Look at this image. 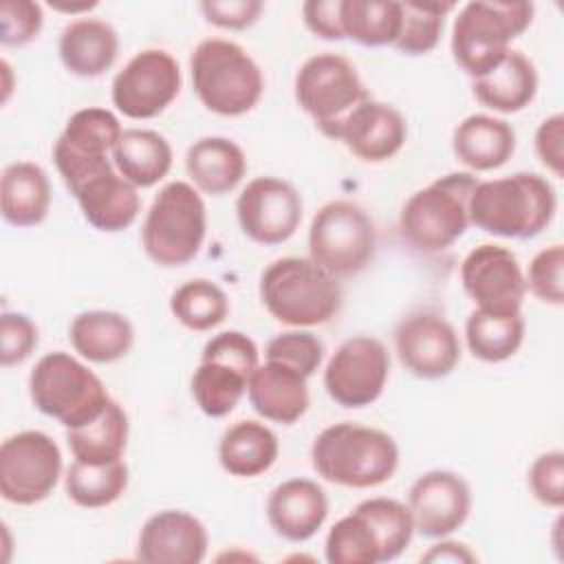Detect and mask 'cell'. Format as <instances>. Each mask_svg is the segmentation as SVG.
<instances>
[{"instance_id":"5","label":"cell","mask_w":564,"mask_h":564,"mask_svg":"<svg viewBox=\"0 0 564 564\" xmlns=\"http://www.w3.org/2000/svg\"><path fill=\"white\" fill-rule=\"evenodd\" d=\"M476 183L471 172H449L416 189L399 214L401 238L423 253L452 247L469 227V196Z\"/></svg>"},{"instance_id":"45","label":"cell","mask_w":564,"mask_h":564,"mask_svg":"<svg viewBox=\"0 0 564 564\" xmlns=\"http://www.w3.org/2000/svg\"><path fill=\"white\" fill-rule=\"evenodd\" d=\"M0 20V42L4 46H24L33 42L42 31V4L33 0H2Z\"/></svg>"},{"instance_id":"48","label":"cell","mask_w":564,"mask_h":564,"mask_svg":"<svg viewBox=\"0 0 564 564\" xmlns=\"http://www.w3.org/2000/svg\"><path fill=\"white\" fill-rule=\"evenodd\" d=\"M302 20L315 37L330 42L346 40L341 29V0H306L302 4Z\"/></svg>"},{"instance_id":"37","label":"cell","mask_w":564,"mask_h":564,"mask_svg":"<svg viewBox=\"0 0 564 564\" xmlns=\"http://www.w3.org/2000/svg\"><path fill=\"white\" fill-rule=\"evenodd\" d=\"M170 311L178 324L205 333L220 326L229 315V297L216 282L194 278L183 282L170 297Z\"/></svg>"},{"instance_id":"4","label":"cell","mask_w":564,"mask_h":564,"mask_svg":"<svg viewBox=\"0 0 564 564\" xmlns=\"http://www.w3.org/2000/svg\"><path fill=\"white\" fill-rule=\"evenodd\" d=\"M189 75L198 101L220 117L253 110L264 93L258 62L236 42L207 37L189 55Z\"/></svg>"},{"instance_id":"8","label":"cell","mask_w":564,"mask_h":564,"mask_svg":"<svg viewBox=\"0 0 564 564\" xmlns=\"http://www.w3.org/2000/svg\"><path fill=\"white\" fill-rule=\"evenodd\" d=\"M29 394L42 414L66 430L93 421L110 401L104 381L82 359L64 350L37 359L29 375Z\"/></svg>"},{"instance_id":"36","label":"cell","mask_w":564,"mask_h":564,"mask_svg":"<svg viewBox=\"0 0 564 564\" xmlns=\"http://www.w3.org/2000/svg\"><path fill=\"white\" fill-rule=\"evenodd\" d=\"M344 37L361 46H392L401 29L397 0H341Z\"/></svg>"},{"instance_id":"20","label":"cell","mask_w":564,"mask_h":564,"mask_svg":"<svg viewBox=\"0 0 564 564\" xmlns=\"http://www.w3.org/2000/svg\"><path fill=\"white\" fill-rule=\"evenodd\" d=\"M209 546L205 524L183 511L163 509L152 513L137 540V560L145 564H198Z\"/></svg>"},{"instance_id":"39","label":"cell","mask_w":564,"mask_h":564,"mask_svg":"<svg viewBox=\"0 0 564 564\" xmlns=\"http://www.w3.org/2000/svg\"><path fill=\"white\" fill-rule=\"evenodd\" d=\"M452 2H423V0H405L401 2V29L399 37L392 44L399 53L419 57L427 55L436 48L445 15L454 11Z\"/></svg>"},{"instance_id":"50","label":"cell","mask_w":564,"mask_h":564,"mask_svg":"<svg viewBox=\"0 0 564 564\" xmlns=\"http://www.w3.org/2000/svg\"><path fill=\"white\" fill-rule=\"evenodd\" d=\"M48 4H51V9L62 11V13H70V15L82 13V11H90V9L97 7V2H88V0H84V2H62V0H53V2H48Z\"/></svg>"},{"instance_id":"43","label":"cell","mask_w":564,"mask_h":564,"mask_svg":"<svg viewBox=\"0 0 564 564\" xmlns=\"http://www.w3.org/2000/svg\"><path fill=\"white\" fill-rule=\"evenodd\" d=\"M40 335L33 319L18 311H4L0 317V364L13 368L24 364L37 348Z\"/></svg>"},{"instance_id":"2","label":"cell","mask_w":564,"mask_h":564,"mask_svg":"<svg viewBox=\"0 0 564 564\" xmlns=\"http://www.w3.org/2000/svg\"><path fill=\"white\" fill-rule=\"evenodd\" d=\"M311 465L326 482L370 489L394 476L399 467V445L379 427L341 421L324 427L313 438Z\"/></svg>"},{"instance_id":"42","label":"cell","mask_w":564,"mask_h":564,"mask_svg":"<svg viewBox=\"0 0 564 564\" xmlns=\"http://www.w3.org/2000/svg\"><path fill=\"white\" fill-rule=\"evenodd\" d=\"M564 247L560 242L540 249L524 273L527 291L542 304L562 306L564 302Z\"/></svg>"},{"instance_id":"16","label":"cell","mask_w":564,"mask_h":564,"mask_svg":"<svg viewBox=\"0 0 564 564\" xmlns=\"http://www.w3.org/2000/svg\"><path fill=\"white\" fill-rule=\"evenodd\" d=\"M302 194L284 178L256 176L236 198L242 234L264 247L286 242L302 223Z\"/></svg>"},{"instance_id":"21","label":"cell","mask_w":564,"mask_h":564,"mask_svg":"<svg viewBox=\"0 0 564 564\" xmlns=\"http://www.w3.org/2000/svg\"><path fill=\"white\" fill-rule=\"evenodd\" d=\"M408 137L405 117L386 101L366 99L337 128L339 141L366 163H383L399 154Z\"/></svg>"},{"instance_id":"34","label":"cell","mask_w":564,"mask_h":564,"mask_svg":"<svg viewBox=\"0 0 564 564\" xmlns=\"http://www.w3.org/2000/svg\"><path fill=\"white\" fill-rule=\"evenodd\" d=\"M524 341L522 313L474 308L465 322V344L471 357L485 364L511 359Z\"/></svg>"},{"instance_id":"22","label":"cell","mask_w":564,"mask_h":564,"mask_svg":"<svg viewBox=\"0 0 564 564\" xmlns=\"http://www.w3.org/2000/svg\"><path fill=\"white\" fill-rule=\"evenodd\" d=\"M328 518V496L311 478H289L267 498V520L275 535L300 544L311 540Z\"/></svg>"},{"instance_id":"10","label":"cell","mask_w":564,"mask_h":564,"mask_svg":"<svg viewBox=\"0 0 564 564\" xmlns=\"http://www.w3.org/2000/svg\"><path fill=\"white\" fill-rule=\"evenodd\" d=\"M260 364L256 341L240 330H223L207 339L192 375V397L209 419H223L247 394V381Z\"/></svg>"},{"instance_id":"31","label":"cell","mask_w":564,"mask_h":564,"mask_svg":"<svg viewBox=\"0 0 564 564\" xmlns=\"http://www.w3.org/2000/svg\"><path fill=\"white\" fill-rule=\"evenodd\" d=\"M280 456L275 432L253 419L229 425L218 441V463L236 478H256L269 471Z\"/></svg>"},{"instance_id":"44","label":"cell","mask_w":564,"mask_h":564,"mask_svg":"<svg viewBox=\"0 0 564 564\" xmlns=\"http://www.w3.org/2000/svg\"><path fill=\"white\" fill-rule=\"evenodd\" d=\"M529 489L538 502L551 509H562L564 505V452L549 449L540 454L527 474Z\"/></svg>"},{"instance_id":"15","label":"cell","mask_w":564,"mask_h":564,"mask_svg":"<svg viewBox=\"0 0 564 564\" xmlns=\"http://www.w3.org/2000/svg\"><path fill=\"white\" fill-rule=\"evenodd\" d=\"M181 93V66L163 48H143L128 59L110 86L112 106L128 119L159 117Z\"/></svg>"},{"instance_id":"17","label":"cell","mask_w":564,"mask_h":564,"mask_svg":"<svg viewBox=\"0 0 564 564\" xmlns=\"http://www.w3.org/2000/svg\"><path fill=\"white\" fill-rule=\"evenodd\" d=\"M394 352L410 375L434 381L456 370L460 361V339L443 315L416 311L397 324Z\"/></svg>"},{"instance_id":"13","label":"cell","mask_w":564,"mask_h":564,"mask_svg":"<svg viewBox=\"0 0 564 564\" xmlns=\"http://www.w3.org/2000/svg\"><path fill=\"white\" fill-rule=\"evenodd\" d=\"M62 476V452L40 430L11 434L0 445V496L18 507L46 500Z\"/></svg>"},{"instance_id":"35","label":"cell","mask_w":564,"mask_h":564,"mask_svg":"<svg viewBox=\"0 0 564 564\" xmlns=\"http://www.w3.org/2000/svg\"><path fill=\"white\" fill-rule=\"evenodd\" d=\"M130 471L121 460L88 465L73 460L64 476V489L70 502L84 509H101L112 505L128 489Z\"/></svg>"},{"instance_id":"27","label":"cell","mask_w":564,"mask_h":564,"mask_svg":"<svg viewBox=\"0 0 564 564\" xmlns=\"http://www.w3.org/2000/svg\"><path fill=\"white\" fill-rule=\"evenodd\" d=\"M185 172L200 194L223 196L242 183L247 156L242 148L227 137H203L187 148Z\"/></svg>"},{"instance_id":"46","label":"cell","mask_w":564,"mask_h":564,"mask_svg":"<svg viewBox=\"0 0 564 564\" xmlns=\"http://www.w3.org/2000/svg\"><path fill=\"white\" fill-rule=\"evenodd\" d=\"M200 11L218 29L242 31L258 22L264 4L260 0H205L200 2Z\"/></svg>"},{"instance_id":"11","label":"cell","mask_w":564,"mask_h":564,"mask_svg":"<svg viewBox=\"0 0 564 564\" xmlns=\"http://www.w3.org/2000/svg\"><path fill=\"white\" fill-rule=\"evenodd\" d=\"M293 93L297 106L328 139H335L341 121L370 99L355 64L337 53H317L304 59L295 73Z\"/></svg>"},{"instance_id":"41","label":"cell","mask_w":564,"mask_h":564,"mask_svg":"<svg viewBox=\"0 0 564 564\" xmlns=\"http://www.w3.org/2000/svg\"><path fill=\"white\" fill-rule=\"evenodd\" d=\"M264 359H273L284 366H291L293 370H297L300 375L311 379L317 372V368L322 366L324 344L311 330H302V328L286 330V333L275 335L267 344Z\"/></svg>"},{"instance_id":"33","label":"cell","mask_w":564,"mask_h":564,"mask_svg":"<svg viewBox=\"0 0 564 564\" xmlns=\"http://www.w3.org/2000/svg\"><path fill=\"white\" fill-rule=\"evenodd\" d=\"M128 434V414L115 399H110L99 416L79 427L66 430V443L75 460L104 465L123 458Z\"/></svg>"},{"instance_id":"25","label":"cell","mask_w":564,"mask_h":564,"mask_svg":"<svg viewBox=\"0 0 564 564\" xmlns=\"http://www.w3.org/2000/svg\"><path fill=\"white\" fill-rule=\"evenodd\" d=\"M454 156L474 174L502 167L516 152V130L491 115L465 117L452 134Z\"/></svg>"},{"instance_id":"29","label":"cell","mask_w":564,"mask_h":564,"mask_svg":"<svg viewBox=\"0 0 564 564\" xmlns=\"http://www.w3.org/2000/svg\"><path fill=\"white\" fill-rule=\"evenodd\" d=\"M51 209V183L33 161H15L2 170L0 212L4 223L24 229L46 220Z\"/></svg>"},{"instance_id":"9","label":"cell","mask_w":564,"mask_h":564,"mask_svg":"<svg viewBox=\"0 0 564 564\" xmlns=\"http://www.w3.org/2000/svg\"><path fill=\"white\" fill-rule=\"evenodd\" d=\"M377 229L370 214L346 198L324 203L308 227V258L330 275L361 273L375 258Z\"/></svg>"},{"instance_id":"38","label":"cell","mask_w":564,"mask_h":564,"mask_svg":"<svg viewBox=\"0 0 564 564\" xmlns=\"http://www.w3.org/2000/svg\"><path fill=\"white\" fill-rule=\"evenodd\" d=\"M324 557L328 564H379L381 542L370 520L355 507L326 533Z\"/></svg>"},{"instance_id":"30","label":"cell","mask_w":564,"mask_h":564,"mask_svg":"<svg viewBox=\"0 0 564 564\" xmlns=\"http://www.w3.org/2000/svg\"><path fill=\"white\" fill-rule=\"evenodd\" d=\"M73 350L90 364H115L123 359L134 344L132 322L117 311H84L68 326Z\"/></svg>"},{"instance_id":"40","label":"cell","mask_w":564,"mask_h":564,"mask_svg":"<svg viewBox=\"0 0 564 564\" xmlns=\"http://www.w3.org/2000/svg\"><path fill=\"white\" fill-rule=\"evenodd\" d=\"M357 509L370 520L381 542L383 562L397 560L412 542L414 520L405 502L394 498H368L357 505Z\"/></svg>"},{"instance_id":"6","label":"cell","mask_w":564,"mask_h":564,"mask_svg":"<svg viewBox=\"0 0 564 564\" xmlns=\"http://www.w3.org/2000/svg\"><path fill=\"white\" fill-rule=\"evenodd\" d=\"M531 2H467L452 26V57L471 79L496 68L533 22Z\"/></svg>"},{"instance_id":"28","label":"cell","mask_w":564,"mask_h":564,"mask_svg":"<svg viewBox=\"0 0 564 564\" xmlns=\"http://www.w3.org/2000/svg\"><path fill=\"white\" fill-rule=\"evenodd\" d=\"M471 93L478 104L494 112H520L538 95L535 64L522 51L511 48L496 68L471 79Z\"/></svg>"},{"instance_id":"49","label":"cell","mask_w":564,"mask_h":564,"mask_svg":"<svg viewBox=\"0 0 564 564\" xmlns=\"http://www.w3.org/2000/svg\"><path fill=\"white\" fill-rule=\"evenodd\" d=\"M478 555L463 542H454V540H445L441 538V542L432 544L423 555L421 562H452V564H463V562H476Z\"/></svg>"},{"instance_id":"19","label":"cell","mask_w":564,"mask_h":564,"mask_svg":"<svg viewBox=\"0 0 564 564\" xmlns=\"http://www.w3.org/2000/svg\"><path fill=\"white\" fill-rule=\"evenodd\" d=\"M408 509L414 520V533L427 540L447 538L469 518V482L449 469L425 471L408 491Z\"/></svg>"},{"instance_id":"1","label":"cell","mask_w":564,"mask_h":564,"mask_svg":"<svg viewBox=\"0 0 564 564\" xmlns=\"http://www.w3.org/2000/svg\"><path fill=\"white\" fill-rule=\"evenodd\" d=\"M555 212V187L535 172L478 181L469 196V225L498 238H535L553 223Z\"/></svg>"},{"instance_id":"7","label":"cell","mask_w":564,"mask_h":564,"mask_svg":"<svg viewBox=\"0 0 564 564\" xmlns=\"http://www.w3.org/2000/svg\"><path fill=\"white\" fill-rule=\"evenodd\" d=\"M207 236V207L200 192L185 181H170L154 196L143 227L141 245L159 267L192 262Z\"/></svg>"},{"instance_id":"26","label":"cell","mask_w":564,"mask_h":564,"mask_svg":"<svg viewBox=\"0 0 564 564\" xmlns=\"http://www.w3.org/2000/svg\"><path fill=\"white\" fill-rule=\"evenodd\" d=\"M57 53L70 75L99 77L117 62L119 35L104 20L79 18L62 29Z\"/></svg>"},{"instance_id":"12","label":"cell","mask_w":564,"mask_h":564,"mask_svg":"<svg viewBox=\"0 0 564 564\" xmlns=\"http://www.w3.org/2000/svg\"><path fill=\"white\" fill-rule=\"evenodd\" d=\"M123 128L108 108L88 106L70 115L53 145L55 167L70 194L112 170V148Z\"/></svg>"},{"instance_id":"51","label":"cell","mask_w":564,"mask_h":564,"mask_svg":"<svg viewBox=\"0 0 564 564\" xmlns=\"http://www.w3.org/2000/svg\"><path fill=\"white\" fill-rule=\"evenodd\" d=\"M0 68H2V75H4V84H2V104H7L9 95H11V68H9V62L2 59L0 62Z\"/></svg>"},{"instance_id":"32","label":"cell","mask_w":564,"mask_h":564,"mask_svg":"<svg viewBox=\"0 0 564 564\" xmlns=\"http://www.w3.org/2000/svg\"><path fill=\"white\" fill-rule=\"evenodd\" d=\"M174 152L170 141L150 128H128L112 148L115 170L139 187H152L172 170Z\"/></svg>"},{"instance_id":"23","label":"cell","mask_w":564,"mask_h":564,"mask_svg":"<svg viewBox=\"0 0 564 564\" xmlns=\"http://www.w3.org/2000/svg\"><path fill=\"white\" fill-rule=\"evenodd\" d=\"M247 397L256 414L282 425L300 421L311 405L308 379L291 366L273 359H264V364H258L251 372L247 381Z\"/></svg>"},{"instance_id":"18","label":"cell","mask_w":564,"mask_h":564,"mask_svg":"<svg viewBox=\"0 0 564 564\" xmlns=\"http://www.w3.org/2000/svg\"><path fill=\"white\" fill-rule=\"evenodd\" d=\"M460 284L482 311L522 313L524 273L516 253L502 245H478L460 262Z\"/></svg>"},{"instance_id":"14","label":"cell","mask_w":564,"mask_h":564,"mask_svg":"<svg viewBox=\"0 0 564 564\" xmlns=\"http://www.w3.org/2000/svg\"><path fill=\"white\" fill-rule=\"evenodd\" d=\"M390 377V352L370 335H352L337 346L324 368L326 394L341 408L372 405Z\"/></svg>"},{"instance_id":"3","label":"cell","mask_w":564,"mask_h":564,"mask_svg":"<svg viewBox=\"0 0 564 564\" xmlns=\"http://www.w3.org/2000/svg\"><path fill=\"white\" fill-rule=\"evenodd\" d=\"M258 293L267 313L293 328L328 324L341 308L339 280L311 258L273 260L260 275Z\"/></svg>"},{"instance_id":"47","label":"cell","mask_w":564,"mask_h":564,"mask_svg":"<svg viewBox=\"0 0 564 564\" xmlns=\"http://www.w3.org/2000/svg\"><path fill=\"white\" fill-rule=\"evenodd\" d=\"M540 163L555 176H564V117L560 112L546 117L533 137Z\"/></svg>"},{"instance_id":"24","label":"cell","mask_w":564,"mask_h":564,"mask_svg":"<svg viewBox=\"0 0 564 564\" xmlns=\"http://www.w3.org/2000/svg\"><path fill=\"white\" fill-rule=\"evenodd\" d=\"M73 196L86 223L104 234L128 229L141 212L137 187L128 183L115 167L84 183Z\"/></svg>"}]
</instances>
